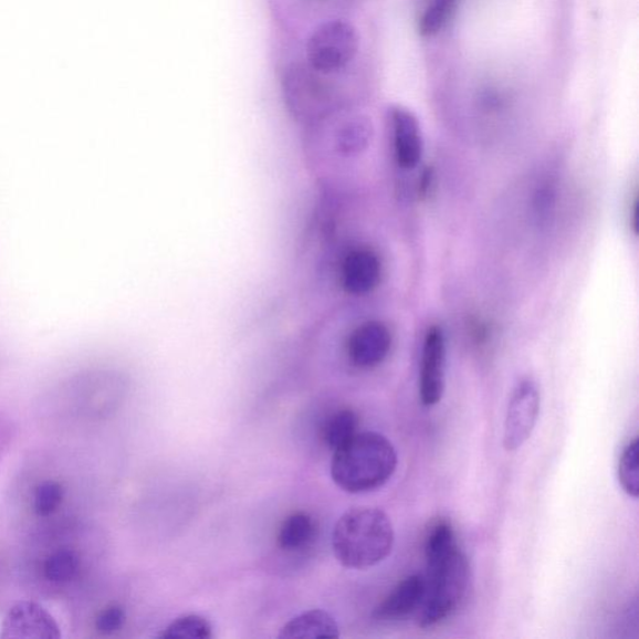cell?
<instances>
[{
	"instance_id": "cell-1",
	"label": "cell",
	"mask_w": 639,
	"mask_h": 639,
	"mask_svg": "<svg viewBox=\"0 0 639 639\" xmlns=\"http://www.w3.org/2000/svg\"><path fill=\"white\" fill-rule=\"evenodd\" d=\"M426 593L418 612L422 628L433 627L458 611L470 585V564L449 522L436 524L426 540Z\"/></svg>"
},
{
	"instance_id": "cell-2",
	"label": "cell",
	"mask_w": 639,
	"mask_h": 639,
	"mask_svg": "<svg viewBox=\"0 0 639 639\" xmlns=\"http://www.w3.org/2000/svg\"><path fill=\"white\" fill-rule=\"evenodd\" d=\"M395 532L391 520L375 507H355L344 513L334 528L335 557L344 567L367 569L391 554Z\"/></svg>"
},
{
	"instance_id": "cell-3",
	"label": "cell",
	"mask_w": 639,
	"mask_h": 639,
	"mask_svg": "<svg viewBox=\"0 0 639 639\" xmlns=\"http://www.w3.org/2000/svg\"><path fill=\"white\" fill-rule=\"evenodd\" d=\"M396 468L397 453L391 441L381 433L367 431L356 433L334 451L332 476L342 490L365 493L383 488Z\"/></svg>"
},
{
	"instance_id": "cell-4",
	"label": "cell",
	"mask_w": 639,
	"mask_h": 639,
	"mask_svg": "<svg viewBox=\"0 0 639 639\" xmlns=\"http://www.w3.org/2000/svg\"><path fill=\"white\" fill-rule=\"evenodd\" d=\"M360 36L356 28L342 19L316 27L306 42V61L314 72L334 74L345 70L358 53Z\"/></svg>"
},
{
	"instance_id": "cell-5",
	"label": "cell",
	"mask_w": 639,
	"mask_h": 639,
	"mask_svg": "<svg viewBox=\"0 0 639 639\" xmlns=\"http://www.w3.org/2000/svg\"><path fill=\"white\" fill-rule=\"evenodd\" d=\"M541 408L537 384L532 379L521 380L513 389L509 402L503 448L517 451L527 442L535 430Z\"/></svg>"
},
{
	"instance_id": "cell-6",
	"label": "cell",
	"mask_w": 639,
	"mask_h": 639,
	"mask_svg": "<svg viewBox=\"0 0 639 639\" xmlns=\"http://www.w3.org/2000/svg\"><path fill=\"white\" fill-rule=\"evenodd\" d=\"M447 385V338L442 328L433 325L426 332L419 380L420 400L423 406H434L442 400Z\"/></svg>"
},
{
	"instance_id": "cell-7",
	"label": "cell",
	"mask_w": 639,
	"mask_h": 639,
	"mask_svg": "<svg viewBox=\"0 0 639 639\" xmlns=\"http://www.w3.org/2000/svg\"><path fill=\"white\" fill-rule=\"evenodd\" d=\"M392 346L390 328L377 320L354 328L347 338L348 360L358 369H374L389 356Z\"/></svg>"
},
{
	"instance_id": "cell-8",
	"label": "cell",
	"mask_w": 639,
	"mask_h": 639,
	"mask_svg": "<svg viewBox=\"0 0 639 639\" xmlns=\"http://www.w3.org/2000/svg\"><path fill=\"white\" fill-rule=\"evenodd\" d=\"M3 639H60L61 627L53 616L35 603H19L9 609L2 624Z\"/></svg>"
},
{
	"instance_id": "cell-9",
	"label": "cell",
	"mask_w": 639,
	"mask_h": 639,
	"mask_svg": "<svg viewBox=\"0 0 639 639\" xmlns=\"http://www.w3.org/2000/svg\"><path fill=\"white\" fill-rule=\"evenodd\" d=\"M383 264L379 255L370 248L348 250L341 263V284L347 294L364 296L379 286Z\"/></svg>"
},
{
	"instance_id": "cell-10",
	"label": "cell",
	"mask_w": 639,
	"mask_h": 639,
	"mask_svg": "<svg viewBox=\"0 0 639 639\" xmlns=\"http://www.w3.org/2000/svg\"><path fill=\"white\" fill-rule=\"evenodd\" d=\"M394 155L397 166L411 170L419 166L423 154V140L418 118L409 109L395 106L391 109Z\"/></svg>"
},
{
	"instance_id": "cell-11",
	"label": "cell",
	"mask_w": 639,
	"mask_h": 639,
	"mask_svg": "<svg viewBox=\"0 0 639 639\" xmlns=\"http://www.w3.org/2000/svg\"><path fill=\"white\" fill-rule=\"evenodd\" d=\"M425 593L423 576L412 575L406 577L375 609L374 616L379 621H400V619L418 614L423 603Z\"/></svg>"
},
{
	"instance_id": "cell-12",
	"label": "cell",
	"mask_w": 639,
	"mask_h": 639,
	"mask_svg": "<svg viewBox=\"0 0 639 639\" xmlns=\"http://www.w3.org/2000/svg\"><path fill=\"white\" fill-rule=\"evenodd\" d=\"M341 636L335 618L320 609L305 612L287 622L280 638H337Z\"/></svg>"
},
{
	"instance_id": "cell-13",
	"label": "cell",
	"mask_w": 639,
	"mask_h": 639,
	"mask_svg": "<svg viewBox=\"0 0 639 639\" xmlns=\"http://www.w3.org/2000/svg\"><path fill=\"white\" fill-rule=\"evenodd\" d=\"M315 535V524L305 512L293 513L280 527L277 544L286 552H296L305 548Z\"/></svg>"
},
{
	"instance_id": "cell-14",
	"label": "cell",
	"mask_w": 639,
	"mask_h": 639,
	"mask_svg": "<svg viewBox=\"0 0 639 639\" xmlns=\"http://www.w3.org/2000/svg\"><path fill=\"white\" fill-rule=\"evenodd\" d=\"M358 419L353 410H341L328 418L323 428V440L333 452L343 448L357 433Z\"/></svg>"
},
{
	"instance_id": "cell-15",
	"label": "cell",
	"mask_w": 639,
	"mask_h": 639,
	"mask_svg": "<svg viewBox=\"0 0 639 639\" xmlns=\"http://www.w3.org/2000/svg\"><path fill=\"white\" fill-rule=\"evenodd\" d=\"M638 439L629 442L618 461V481L628 496H639Z\"/></svg>"
},
{
	"instance_id": "cell-16",
	"label": "cell",
	"mask_w": 639,
	"mask_h": 639,
	"mask_svg": "<svg viewBox=\"0 0 639 639\" xmlns=\"http://www.w3.org/2000/svg\"><path fill=\"white\" fill-rule=\"evenodd\" d=\"M80 567L81 561L75 552L70 549L57 551L46 559L44 575L51 583H70L80 573Z\"/></svg>"
},
{
	"instance_id": "cell-17",
	"label": "cell",
	"mask_w": 639,
	"mask_h": 639,
	"mask_svg": "<svg viewBox=\"0 0 639 639\" xmlns=\"http://www.w3.org/2000/svg\"><path fill=\"white\" fill-rule=\"evenodd\" d=\"M161 637L208 639L212 637V628L206 618L188 615L176 619L167 627Z\"/></svg>"
},
{
	"instance_id": "cell-18",
	"label": "cell",
	"mask_w": 639,
	"mask_h": 639,
	"mask_svg": "<svg viewBox=\"0 0 639 639\" xmlns=\"http://www.w3.org/2000/svg\"><path fill=\"white\" fill-rule=\"evenodd\" d=\"M457 2L458 0H433L421 18L420 33L423 36L438 34L449 22L454 8H457Z\"/></svg>"
},
{
	"instance_id": "cell-19",
	"label": "cell",
	"mask_w": 639,
	"mask_h": 639,
	"mask_svg": "<svg viewBox=\"0 0 639 639\" xmlns=\"http://www.w3.org/2000/svg\"><path fill=\"white\" fill-rule=\"evenodd\" d=\"M373 134L371 123L365 118H355L346 123L338 133V144L344 151H358L366 147Z\"/></svg>"
},
{
	"instance_id": "cell-20",
	"label": "cell",
	"mask_w": 639,
	"mask_h": 639,
	"mask_svg": "<svg viewBox=\"0 0 639 639\" xmlns=\"http://www.w3.org/2000/svg\"><path fill=\"white\" fill-rule=\"evenodd\" d=\"M64 497L61 483L54 481L43 482L35 490L34 507L39 516H51L60 506Z\"/></svg>"
},
{
	"instance_id": "cell-21",
	"label": "cell",
	"mask_w": 639,
	"mask_h": 639,
	"mask_svg": "<svg viewBox=\"0 0 639 639\" xmlns=\"http://www.w3.org/2000/svg\"><path fill=\"white\" fill-rule=\"evenodd\" d=\"M125 616L124 609L121 606H111L105 608L104 611L96 618L95 627L98 629V632L103 635H113L118 632L119 629L125 624Z\"/></svg>"
},
{
	"instance_id": "cell-22",
	"label": "cell",
	"mask_w": 639,
	"mask_h": 639,
	"mask_svg": "<svg viewBox=\"0 0 639 639\" xmlns=\"http://www.w3.org/2000/svg\"><path fill=\"white\" fill-rule=\"evenodd\" d=\"M556 193L549 184L537 190L535 198L536 214L541 220H546L551 214L552 208L555 207Z\"/></svg>"
}]
</instances>
